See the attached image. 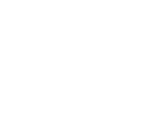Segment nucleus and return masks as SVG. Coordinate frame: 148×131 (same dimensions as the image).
Instances as JSON below:
<instances>
[]
</instances>
